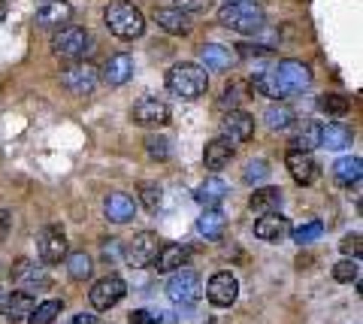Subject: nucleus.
I'll return each mask as SVG.
<instances>
[{
	"mask_svg": "<svg viewBox=\"0 0 363 324\" xmlns=\"http://www.w3.org/2000/svg\"><path fill=\"white\" fill-rule=\"evenodd\" d=\"M309 85H312V70L303 61H291V58L279 61L269 73L255 79L257 91L272 97V100H285V97H294V94H303Z\"/></svg>",
	"mask_w": 363,
	"mask_h": 324,
	"instance_id": "obj_1",
	"label": "nucleus"
},
{
	"mask_svg": "<svg viewBox=\"0 0 363 324\" xmlns=\"http://www.w3.org/2000/svg\"><path fill=\"white\" fill-rule=\"evenodd\" d=\"M167 88L182 100H197V97L206 94L209 76H206V70H203L200 64L182 61V64H173L167 70Z\"/></svg>",
	"mask_w": 363,
	"mask_h": 324,
	"instance_id": "obj_2",
	"label": "nucleus"
},
{
	"mask_svg": "<svg viewBox=\"0 0 363 324\" xmlns=\"http://www.w3.org/2000/svg\"><path fill=\"white\" fill-rule=\"evenodd\" d=\"M104 21H106L112 37H118V40H140L145 33L143 13L133 4H128V0H116V4H109L106 13H104Z\"/></svg>",
	"mask_w": 363,
	"mask_h": 324,
	"instance_id": "obj_3",
	"label": "nucleus"
},
{
	"mask_svg": "<svg viewBox=\"0 0 363 324\" xmlns=\"http://www.w3.org/2000/svg\"><path fill=\"white\" fill-rule=\"evenodd\" d=\"M218 21L224 28H230V30L257 33L260 28H264L267 13L257 4H252V0H236V4H224L218 9Z\"/></svg>",
	"mask_w": 363,
	"mask_h": 324,
	"instance_id": "obj_4",
	"label": "nucleus"
},
{
	"mask_svg": "<svg viewBox=\"0 0 363 324\" xmlns=\"http://www.w3.org/2000/svg\"><path fill=\"white\" fill-rule=\"evenodd\" d=\"M91 46V37L85 28H76V25H67L52 37V52L64 61H82L85 52Z\"/></svg>",
	"mask_w": 363,
	"mask_h": 324,
	"instance_id": "obj_5",
	"label": "nucleus"
},
{
	"mask_svg": "<svg viewBox=\"0 0 363 324\" xmlns=\"http://www.w3.org/2000/svg\"><path fill=\"white\" fill-rule=\"evenodd\" d=\"M97 79H100L97 67L88 64V61H73L70 67H64V70H61V85L70 94H76V97H85V94L94 91Z\"/></svg>",
	"mask_w": 363,
	"mask_h": 324,
	"instance_id": "obj_6",
	"label": "nucleus"
},
{
	"mask_svg": "<svg viewBox=\"0 0 363 324\" xmlns=\"http://www.w3.org/2000/svg\"><path fill=\"white\" fill-rule=\"evenodd\" d=\"M167 294L173 303H197V300L203 297V282L200 276L194 270H188V267H182V270H176L173 276H169L167 282Z\"/></svg>",
	"mask_w": 363,
	"mask_h": 324,
	"instance_id": "obj_7",
	"label": "nucleus"
},
{
	"mask_svg": "<svg viewBox=\"0 0 363 324\" xmlns=\"http://www.w3.org/2000/svg\"><path fill=\"white\" fill-rule=\"evenodd\" d=\"M157 252H161V240H157V233L143 230V233H136L128 245H124V261H128L133 270H143V267L155 264Z\"/></svg>",
	"mask_w": 363,
	"mask_h": 324,
	"instance_id": "obj_8",
	"label": "nucleus"
},
{
	"mask_svg": "<svg viewBox=\"0 0 363 324\" xmlns=\"http://www.w3.org/2000/svg\"><path fill=\"white\" fill-rule=\"evenodd\" d=\"M128 294V285H124V279L121 276H106V279H100V282H94V288H91V306H94L97 312H106L112 309L116 303H121V297Z\"/></svg>",
	"mask_w": 363,
	"mask_h": 324,
	"instance_id": "obj_9",
	"label": "nucleus"
},
{
	"mask_svg": "<svg viewBox=\"0 0 363 324\" xmlns=\"http://www.w3.org/2000/svg\"><path fill=\"white\" fill-rule=\"evenodd\" d=\"M37 252L43 264H61L67 258V237H64V228L61 225H45L40 230V240H37Z\"/></svg>",
	"mask_w": 363,
	"mask_h": 324,
	"instance_id": "obj_10",
	"label": "nucleus"
},
{
	"mask_svg": "<svg viewBox=\"0 0 363 324\" xmlns=\"http://www.w3.org/2000/svg\"><path fill=\"white\" fill-rule=\"evenodd\" d=\"M236 294H240V282L233 279V273H215L209 279V288H206V297L212 306L227 309L236 303Z\"/></svg>",
	"mask_w": 363,
	"mask_h": 324,
	"instance_id": "obj_11",
	"label": "nucleus"
},
{
	"mask_svg": "<svg viewBox=\"0 0 363 324\" xmlns=\"http://www.w3.org/2000/svg\"><path fill=\"white\" fill-rule=\"evenodd\" d=\"M130 116H133L136 125H143V128H161L169 121V106L157 97H143L140 104L133 106Z\"/></svg>",
	"mask_w": 363,
	"mask_h": 324,
	"instance_id": "obj_12",
	"label": "nucleus"
},
{
	"mask_svg": "<svg viewBox=\"0 0 363 324\" xmlns=\"http://www.w3.org/2000/svg\"><path fill=\"white\" fill-rule=\"evenodd\" d=\"M73 18V4L67 0H45V4L37 9V25L52 30V28H67Z\"/></svg>",
	"mask_w": 363,
	"mask_h": 324,
	"instance_id": "obj_13",
	"label": "nucleus"
},
{
	"mask_svg": "<svg viewBox=\"0 0 363 324\" xmlns=\"http://www.w3.org/2000/svg\"><path fill=\"white\" fill-rule=\"evenodd\" d=\"M321 146V125L312 118L294 121V133H291V152H306L312 155V149Z\"/></svg>",
	"mask_w": 363,
	"mask_h": 324,
	"instance_id": "obj_14",
	"label": "nucleus"
},
{
	"mask_svg": "<svg viewBox=\"0 0 363 324\" xmlns=\"http://www.w3.org/2000/svg\"><path fill=\"white\" fill-rule=\"evenodd\" d=\"M221 137H227L230 143H248L255 137V118L242 113V109H230L224 118V133Z\"/></svg>",
	"mask_w": 363,
	"mask_h": 324,
	"instance_id": "obj_15",
	"label": "nucleus"
},
{
	"mask_svg": "<svg viewBox=\"0 0 363 324\" xmlns=\"http://www.w3.org/2000/svg\"><path fill=\"white\" fill-rule=\"evenodd\" d=\"M104 212L112 225H128V221H133V216H136V200L130 194L116 191L104 200Z\"/></svg>",
	"mask_w": 363,
	"mask_h": 324,
	"instance_id": "obj_16",
	"label": "nucleus"
},
{
	"mask_svg": "<svg viewBox=\"0 0 363 324\" xmlns=\"http://www.w3.org/2000/svg\"><path fill=\"white\" fill-rule=\"evenodd\" d=\"M288 173L294 176V182L297 185H312L315 179H318V164L312 155H306V152H288Z\"/></svg>",
	"mask_w": 363,
	"mask_h": 324,
	"instance_id": "obj_17",
	"label": "nucleus"
},
{
	"mask_svg": "<svg viewBox=\"0 0 363 324\" xmlns=\"http://www.w3.org/2000/svg\"><path fill=\"white\" fill-rule=\"evenodd\" d=\"M197 58H200L203 70H230L233 61H236V55L227 46H218V43H206V46H200Z\"/></svg>",
	"mask_w": 363,
	"mask_h": 324,
	"instance_id": "obj_18",
	"label": "nucleus"
},
{
	"mask_svg": "<svg viewBox=\"0 0 363 324\" xmlns=\"http://www.w3.org/2000/svg\"><path fill=\"white\" fill-rule=\"evenodd\" d=\"M230 158H233V143L227 137H215V140L206 143V152H203V164H206V170L218 173V170H224V167L230 164Z\"/></svg>",
	"mask_w": 363,
	"mask_h": 324,
	"instance_id": "obj_19",
	"label": "nucleus"
},
{
	"mask_svg": "<svg viewBox=\"0 0 363 324\" xmlns=\"http://www.w3.org/2000/svg\"><path fill=\"white\" fill-rule=\"evenodd\" d=\"M227 194H230V185H227L224 179H218V176H209L206 182L194 188V200L200 206H206V209H218V203Z\"/></svg>",
	"mask_w": 363,
	"mask_h": 324,
	"instance_id": "obj_20",
	"label": "nucleus"
},
{
	"mask_svg": "<svg viewBox=\"0 0 363 324\" xmlns=\"http://www.w3.org/2000/svg\"><path fill=\"white\" fill-rule=\"evenodd\" d=\"M188 258H191L188 245L169 242V245H161V252H157V258H155V267H157V273H173V270H182V267L188 264Z\"/></svg>",
	"mask_w": 363,
	"mask_h": 324,
	"instance_id": "obj_21",
	"label": "nucleus"
},
{
	"mask_svg": "<svg viewBox=\"0 0 363 324\" xmlns=\"http://www.w3.org/2000/svg\"><path fill=\"white\" fill-rule=\"evenodd\" d=\"M155 21H157V28H164L167 33H191V16L188 13H182V9L176 6H161V9H155Z\"/></svg>",
	"mask_w": 363,
	"mask_h": 324,
	"instance_id": "obj_22",
	"label": "nucleus"
},
{
	"mask_svg": "<svg viewBox=\"0 0 363 324\" xmlns=\"http://www.w3.org/2000/svg\"><path fill=\"white\" fill-rule=\"evenodd\" d=\"M281 200H285L281 188H257L252 200H248V209H252L257 218H264V216H272V212L281 209Z\"/></svg>",
	"mask_w": 363,
	"mask_h": 324,
	"instance_id": "obj_23",
	"label": "nucleus"
},
{
	"mask_svg": "<svg viewBox=\"0 0 363 324\" xmlns=\"http://www.w3.org/2000/svg\"><path fill=\"white\" fill-rule=\"evenodd\" d=\"M133 76V58L130 55H112V58L104 64V79L106 85H112V88H118V85H124Z\"/></svg>",
	"mask_w": 363,
	"mask_h": 324,
	"instance_id": "obj_24",
	"label": "nucleus"
},
{
	"mask_svg": "<svg viewBox=\"0 0 363 324\" xmlns=\"http://www.w3.org/2000/svg\"><path fill=\"white\" fill-rule=\"evenodd\" d=\"M351 140H354V133H351L348 125H339V121H333V125L321 128V146L327 152H342V149L351 146Z\"/></svg>",
	"mask_w": 363,
	"mask_h": 324,
	"instance_id": "obj_25",
	"label": "nucleus"
},
{
	"mask_svg": "<svg viewBox=\"0 0 363 324\" xmlns=\"http://www.w3.org/2000/svg\"><path fill=\"white\" fill-rule=\"evenodd\" d=\"M33 297L25 294V291H16V294H9L4 303H0V312L9 318V321H21V318H30V312H33Z\"/></svg>",
	"mask_w": 363,
	"mask_h": 324,
	"instance_id": "obj_26",
	"label": "nucleus"
},
{
	"mask_svg": "<svg viewBox=\"0 0 363 324\" xmlns=\"http://www.w3.org/2000/svg\"><path fill=\"white\" fill-rule=\"evenodd\" d=\"M288 233V218L281 212H272V216H264L255 221V237L257 240H281Z\"/></svg>",
	"mask_w": 363,
	"mask_h": 324,
	"instance_id": "obj_27",
	"label": "nucleus"
},
{
	"mask_svg": "<svg viewBox=\"0 0 363 324\" xmlns=\"http://www.w3.org/2000/svg\"><path fill=\"white\" fill-rule=\"evenodd\" d=\"M224 228H227V218L221 209H206L203 216L197 218V230L203 233L206 240H221L224 237Z\"/></svg>",
	"mask_w": 363,
	"mask_h": 324,
	"instance_id": "obj_28",
	"label": "nucleus"
},
{
	"mask_svg": "<svg viewBox=\"0 0 363 324\" xmlns=\"http://www.w3.org/2000/svg\"><path fill=\"white\" fill-rule=\"evenodd\" d=\"M360 173H363L360 158H339L333 164V179H336L339 185H357L360 182Z\"/></svg>",
	"mask_w": 363,
	"mask_h": 324,
	"instance_id": "obj_29",
	"label": "nucleus"
},
{
	"mask_svg": "<svg viewBox=\"0 0 363 324\" xmlns=\"http://www.w3.org/2000/svg\"><path fill=\"white\" fill-rule=\"evenodd\" d=\"M264 121H267L272 130H288L297 118H294V109H291V106H285V104H272V106H267Z\"/></svg>",
	"mask_w": 363,
	"mask_h": 324,
	"instance_id": "obj_30",
	"label": "nucleus"
},
{
	"mask_svg": "<svg viewBox=\"0 0 363 324\" xmlns=\"http://www.w3.org/2000/svg\"><path fill=\"white\" fill-rule=\"evenodd\" d=\"M61 309H64V303L61 300H45V303H37L33 306V312H30V324H52L55 318L61 315Z\"/></svg>",
	"mask_w": 363,
	"mask_h": 324,
	"instance_id": "obj_31",
	"label": "nucleus"
},
{
	"mask_svg": "<svg viewBox=\"0 0 363 324\" xmlns=\"http://www.w3.org/2000/svg\"><path fill=\"white\" fill-rule=\"evenodd\" d=\"M67 267H70V276L76 279V282H85V279L91 276V258L85 252H73L70 258H67Z\"/></svg>",
	"mask_w": 363,
	"mask_h": 324,
	"instance_id": "obj_32",
	"label": "nucleus"
},
{
	"mask_svg": "<svg viewBox=\"0 0 363 324\" xmlns=\"http://www.w3.org/2000/svg\"><path fill=\"white\" fill-rule=\"evenodd\" d=\"M16 279L18 282H30V285H45L49 279H45V273L40 270V267H33L30 261H18V267H16Z\"/></svg>",
	"mask_w": 363,
	"mask_h": 324,
	"instance_id": "obj_33",
	"label": "nucleus"
},
{
	"mask_svg": "<svg viewBox=\"0 0 363 324\" xmlns=\"http://www.w3.org/2000/svg\"><path fill=\"white\" fill-rule=\"evenodd\" d=\"M321 233H324L321 221H306V225L294 228V242H297V245H309V242H315L318 237H321Z\"/></svg>",
	"mask_w": 363,
	"mask_h": 324,
	"instance_id": "obj_34",
	"label": "nucleus"
},
{
	"mask_svg": "<svg viewBox=\"0 0 363 324\" xmlns=\"http://www.w3.org/2000/svg\"><path fill=\"white\" fill-rule=\"evenodd\" d=\"M357 276H360V267H357V261H351V258L339 261V264L333 267V279H336V282H342V285L357 282Z\"/></svg>",
	"mask_w": 363,
	"mask_h": 324,
	"instance_id": "obj_35",
	"label": "nucleus"
},
{
	"mask_svg": "<svg viewBox=\"0 0 363 324\" xmlns=\"http://www.w3.org/2000/svg\"><path fill=\"white\" fill-rule=\"evenodd\" d=\"M321 109L324 113H330V116H345L351 109V100L345 94H324L321 97Z\"/></svg>",
	"mask_w": 363,
	"mask_h": 324,
	"instance_id": "obj_36",
	"label": "nucleus"
},
{
	"mask_svg": "<svg viewBox=\"0 0 363 324\" xmlns=\"http://www.w3.org/2000/svg\"><path fill=\"white\" fill-rule=\"evenodd\" d=\"M267 176H269V164H267L264 158H255V161L245 164V182H248V185L267 182Z\"/></svg>",
	"mask_w": 363,
	"mask_h": 324,
	"instance_id": "obj_37",
	"label": "nucleus"
},
{
	"mask_svg": "<svg viewBox=\"0 0 363 324\" xmlns=\"http://www.w3.org/2000/svg\"><path fill=\"white\" fill-rule=\"evenodd\" d=\"M140 197H143V206L145 209L157 212V206H161V200H164V191L157 185H152V182H143L140 185Z\"/></svg>",
	"mask_w": 363,
	"mask_h": 324,
	"instance_id": "obj_38",
	"label": "nucleus"
},
{
	"mask_svg": "<svg viewBox=\"0 0 363 324\" xmlns=\"http://www.w3.org/2000/svg\"><path fill=\"white\" fill-rule=\"evenodd\" d=\"M145 149H149L152 158L157 161H167L169 158V140L161 137V133H152V137H145Z\"/></svg>",
	"mask_w": 363,
	"mask_h": 324,
	"instance_id": "obj_39",
	"label": "nucleus"
},
{
	"mask_svg": "<svg viewBox=\"0 0 363 324\" xmlns=\"http://www.w3.org/2000/svg\"><path fill=\"white\" fill-rule=\"evenodd\" d=\"M339 249H342L351 261L360 258V252H363V245H360V233H348V237H342V242H339Z\"/></svg>",
	"mask_w": 363,
	"mask_h": 324,
	"instance_id": "obj_40",
	"label": "nucleus"
},
{
	"mask_svg": "<svg viewBox=\"0 0 363 324\" xmlns=\"http://www.w3.org/2000/svg\"><path fill=\"white\" fill-rule=\"evenodd\" d=\"M145 318H149V324H176L179 321L173 309H145Z\"/></svg>",
	"mask_w": 363,
	"mask_h": 324,
	"instance_id": "obj_41",
	"label": "nucleus"
},
{
	"mask_svg": "<svg viewBox=\"0 0 363 324\" xmlns=\"http://www.w3.org/2000/svg\"><path fill=\"white\" fill-rule=\"evenodd\" d=\"M212 6V0H176V9L182 13H206Z\"/></svg>",
	"mask_w": 363,
	"mask_h": 324,
	"instance_id": "obj_42",
	"label": "nucleus"
},
{
	"mask_svg": "<svg viewBox=\"0 0 363 324\" xmlns=\"http://www.w3.org/2000/svg\"><path fill=\"white\" fill-rule=\"evenodd\" d=\"M240 52L245 55V58H252V55H255V58H264V55H269V49H267V46H255V43H242Z\"/></svg>",
	"mask_w": 363,
	"mask_h": 324,
	"instance_id": "obj_43",
	"label": "nucleus"
},
{
	"mask_svg": "<svg viewBox=\"0 0 363 324\" xmlns=\"http://www.w3.org/2000/svg\"><path fill=\"white\" fill-rule=\"evenodd\" d=\"M9 228H13V212H6V209H0V242L6 240V233Z\"/></svg>",
	"mask_w": 363,
	"mask_h": 324,
	"instance_id": "obj_44",
	"label": "nucleus"
},
{
	"mask_svg": "<svg viewBox=\"0 0 363 324\" xmlns=\"http://www.w3.org/2000/svg\"><path fill=\"white\" fill-rule=\"evenodd\" d=\"M236 104H240V91H236V88H227L224 97H221V106L224 109H233Z\"/></svg>",
	"mask_w": 363,
	"mask_h": 324,
	"instance_id": "obj_45",
	"label": "nucleus"
},
{
	"mask_svg": "<svg viewBox=\"0 0 363 324\" xmlns=\"http://www.w3.org/2000/svg\"><path fill=\"white\" fill-rule=\"evenodd\" d=\"M70 324H97V318L91 315V312H79V315L70 318Z\"/></svg>",
	"mask_w": 363,
	"mask_h": 324,
	"instance_id": "obj_46",
	"label": "nucleus"
},
{
	"mask_svg": "<svg viewBox=\"0 0 363 324\" xmlns=\"http://www.w3.org/2000/svg\"><path fill=\"white\" fill-rule=\"evenodd\" d=\"M0 18H4V6H0Z\"/></svg>",
	"mask_w": 363,
	"mask_h": 324,
	"instance_id": "obj_47",
	"label": "nucleus"
},
{
	"mask_svg": "<svg viewBox=\"0 0 363 324\" xmlns=\"http://www.w3.org/2000/svg\"><path fill=\"white\" fill-rule=\"evenodd\" d=\"M227 4H236V0H227Z\"/></svg>",
	"mask_w": 363,
	"mask_h": 324,
	"instance_id": "obj_48",
	"label": "nucleus"
}]
</instances>
